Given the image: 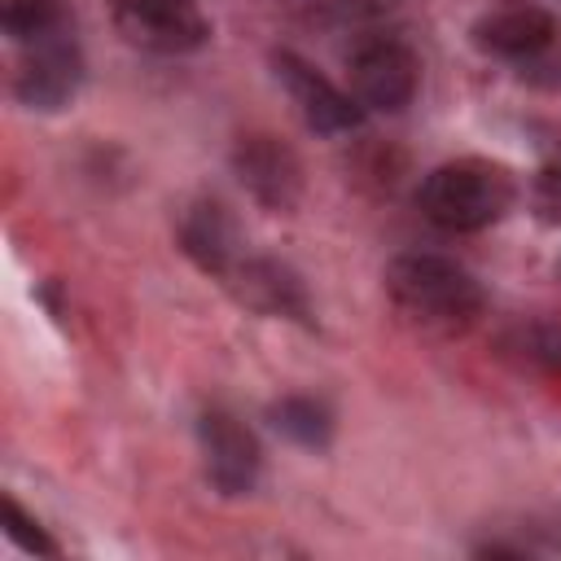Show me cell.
I'll return each instance as SVG.
<instances>
[{"instance_id":"cell-1","label":"cell","mask_w":561,"mask_h":561,"mask_svg":"<svg viewBox=\"0 0 561 561\" xmlns=\"http://www.w3.org/2000/svg\"><path fill=\"white\" fill-rule=\"evenodd\" d=\"M386 294L408 320L425 329H443V333L469 329L486 307L478 276L465 263L434 254V250L394 254L386 267Z\"/></svg>"},{"instance_id":"cell-2","label":"cell","mask_w":561,"mask_h":561,"mask_svg":"<svg viewBox=\"0 0 561 561\" xmlns=\"http://www.w3.org/2000/svg\"><path fill=\"white\" fill-rule=\"evenodd\" d=\"M513 202H517L513 175L486 158L443 162L416 188L421 215L443 232H482V228L500 224L513 210Z\"/></svg>"},{"instance_id":"cell-3","label":"cell","mask_w":561,"mask_h":561,"mask_svg":"<svg viewBox=\"0 0 561 561\" xmlns=\"http://www.w3.org/2000/svg\"><path fill=\"white\" fill-rule=\"evenodd\" d=\"M18 48V70H13V96L26 110H61L75 101L83 83V48L75 39V22H61Z\"/></svg>"},{"instance_id":"cell-4","label":"cell","mask_w":561,"mask_h":561,"mask_svg":"<svg viewBox=\"0 0 561 561\" xmlns=\"http://www.w3.org/2000/svg\"><path fill=\"white\" fill-rule=\"evenodd\" d=\"M346 79H351V96L364 110L399 114L412 105L421 88V57L394 35H368L351 48Z\"/></svg>"},{"instance_id":"cell-5","label":"cell","mask_w":561,"mask_h":561,"mask_svg":"<svg viewBox=\"0 0 561 561\" xmlns=\"http://www.w3.org/2000/svg\"><path fill=\"white\" fill-rule=\"evenodd\" d=\"M114 26L131 48L158 57H184L210 39V18L197 0H114Z\"/></svg>"},{"instance_id":"cell-6","label":"cell","mask_w":561,"mask_h":561,"mask_svg":"<svg viewBox=\"0 0 561 561\" xmlns=\"http://www.w3.org/2000/svg\"><path fill=\"white\" fill-rule=\"evenodd\" d=\"M272 75L285 88V96L294 101L298 118L307 123V131L316 136H346L364 123V105L351 96V88H337L333 79H324L311 61H302L298 53L280 48L272 53Z\"/></svg>"},{"instance_id":"cell-7","label":"cell","mask_w":561,"mask_h":561,"mask_svg":"<svg viewBox=\"0 0 561 561\" xmlns=\"http://www.w3.org/2000/svg\"><path fill=\"white\" fill-rule=\"evenodd\" d=\"M197 447H202V465L206 478L219 495H250L263 469V451L259 438L250 434V425L241 416H232L228 408H206L197 416Z\"/></svg>"},{"instance_id":"cell-8","label":"cell","mask_w":561,"mask_h":561,"mask_svg":"<svg viewBox=\"0 0 561 561\" xmlns=\"http://www.w3.org/2000/svg\"><path fill=\"white\" fill-rule=\"evenodd\" d=\"M232 171L245 193L267 210H289L302 193V167L294 149H285L276 136H241L232 149Z\"/></svg>"},{"instance_id":"cell-9","label":"cell","mask_w":561,"mask_h":561,"mask_svg":"<svg viewBox=\"0 0 561 561\" xmlns=\"http://www.w3.org/2000/svg\"><path fill=\"white\" fill-rule=\"evenodd\" d=\"M473 44L486 53V57H500V61H535L552 48L557 39V22L548 9L539 4H500V9H486L478 22H473Z\"/></svg>"},{"instance_id":"cell-10","label":"cell","mask_w":561,"mask_h":561,"mask_svg":"<svg viewBox=\"0 0 561 561\" xmlns=\"http://www.w3.org/2000/svg\"><path fill=\"white\" fill-rule=\"evenodd\" d=\"M224 285L245 307H254L263 316H289V320L311 324V302H307L302 280L285 263H276V259H250V254H241V263L224 276Z\"/></svg>"},{"instance_id":"cell-11","label":"cell","mask_w":561,"mask_h":561,"mask_svg":"<svg viewBox=\"0 0 561 561\" xmlns=\"http://www.w3.org/2000/svg\"><path fill=\"white\" fill-rule=\"evenodd\" d=\"M180 245H184V254L206 276H219V280L241 263L237 224H232V215L219 202H197V206L184 210V219H180Z\"/></svg>"},{"instance_id":"cell-12","label":"cell","mask_w":561,"mask_h":561,"mask_svg":"<svg viewBox=\"0 0 561 561\" xmlns=\"http://www.w3.org/2000/svg\"><path fill=\"white\" fill-rule=\"evenodd\" d=\"M267 416L298 447H324L333 438V412L311 394H285L280 403H272Z\"/></svg>"},{"instance_id":"cell-13","label":"cell","mask_w":561,"mask_h":561,"mask_svg":"<svg viewBox=\"0 0 561 561\" xmlns=\"http://www.w3.org/2000/svg\"><path fill=\"white\" fill-rule=\"evenodd\" d=\"M61 22H70L61 0H4V35L13 44H26Z\"/></svg>"},{"instance_id":"cell-14","label":"cell","mask_w":561,"mask_h":561,"mask_svg":"<svg viewBox=\"0 0 561 561\" xmlns=\"http://www.w3.org/2000/svg\"><path fill=\"white\" fill-rule=\"evenodd\" d=\"M508 351H517L526 364L535 368H548V373H561V324L552 320H539V324H526L508 337Z\"/></svg>"},{"instance_id":"cell-15","label":"cell","mask_w":561,"mask_h":561,"mask_svg":"<svg viewBox=\"0 0 561 561\" xmlns=\"http://www.w3.org/2000/svg\"><path fill=\"white\" fill-rule=\"evenodd\" d=\"M530 206L543 224H561V158L543 162L530 180Z\"/></svg>"},{"instance_id":"cell-16","label":"cell","mask_w":561,"mask_h":561,"mask_svg":"<svg viewBox=\"0 0 561 561\" xmlns=\"http://www.w3.org/2000/svg\"><path fill=\"white\" fill-rule=\"evenodd\" d=\"M4 517H9V526H4V530H9V539H13L18 548L39 552V557H57V543H53V539H48V535H44V530H39V526L18 508V504H13V500L4 504Z\"/></svg>"}]
</instances>
